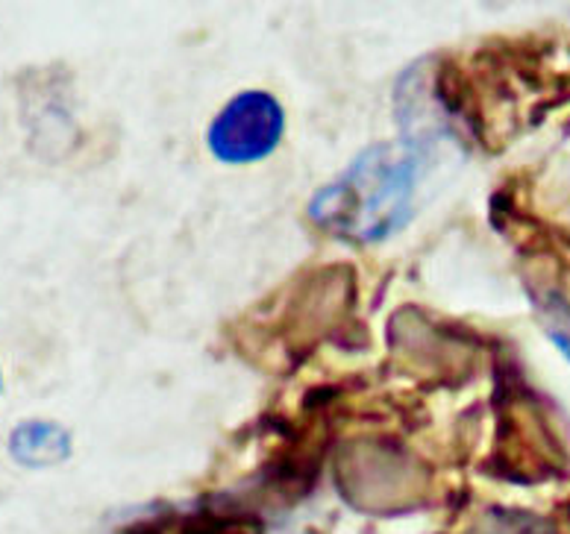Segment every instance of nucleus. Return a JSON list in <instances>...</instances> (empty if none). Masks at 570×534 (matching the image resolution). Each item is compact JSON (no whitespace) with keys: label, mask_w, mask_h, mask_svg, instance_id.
Returning a JSON list of instances; mask_svg holds the SVG:
<instances>
[{"label":"nucleus","mask_w":570,"mask_h":534,"mask_svg":"<svg viewBox=\"0 0 570 534\" xmlns=\"http://www.w3.org/2000/svg\"><path fill=\"white\" fill-rule=\"evenodd\" d=\"M9 455L21 467H53L71 455V435L59 423L24 421L9 432Z\"/></svg>","instance_id":"nucleus-3"},{"label":"nucleus","mask_w":570,"mask_h":534,"mask_svg":"<svg viewBox=\"0 0 570 534\" xmlns=\"http://www.w3.org/2000/svg\"><path fill=\"white\" fill-rule=\"evenodd\" d=\"M421 170L424 150L417 141L371 147L315 195L309 206L312 220L351 241H380L403 227L415 209Z\"/></svg>","instance_id":"nucleus-1"},{"label":"nucleus","mask_w":570,"mask_h":534,"mask_svg":"<svg viewBox=\"0 0 570 534\" xmlns=\"http://www.w3.org/2000/svg\"><path fill=\"white\" fill-rule=\"evenodd\" d=\"M283 127L285 115L277 100L265 91H245L220 109L206 141L220 162L247 165L274 154Z\"/></svg>","instance_id":"nucleus-2"},{"label":"nucleus","mask_w":570,"mask_h":534,"mask_svg":"<svg viewBox=\"0 0 570 534\" xmlns=\"http://www.w3.org/2000/svg\"><path fill=\"white\" fill-rule=\"evenodd\" d=\"M0 388H3V376H0Z\"/></svg>","instance_id":"nucleus-5"},{"label":"nucleus","mask_w":570,"mask_h":534,"mask_svg":"<svg viewBox=\"0 0 570 534\" xmlns=\"http://www.w3.org/2000/svg\"><path fill=\"white\" fill-rule=\"evenodd\" d=\"M553 340L559 344V349H564V356L570 358V338L564 333H553Z\"/></svg>","instance_id":"nucleus-4"}]
</instances>
